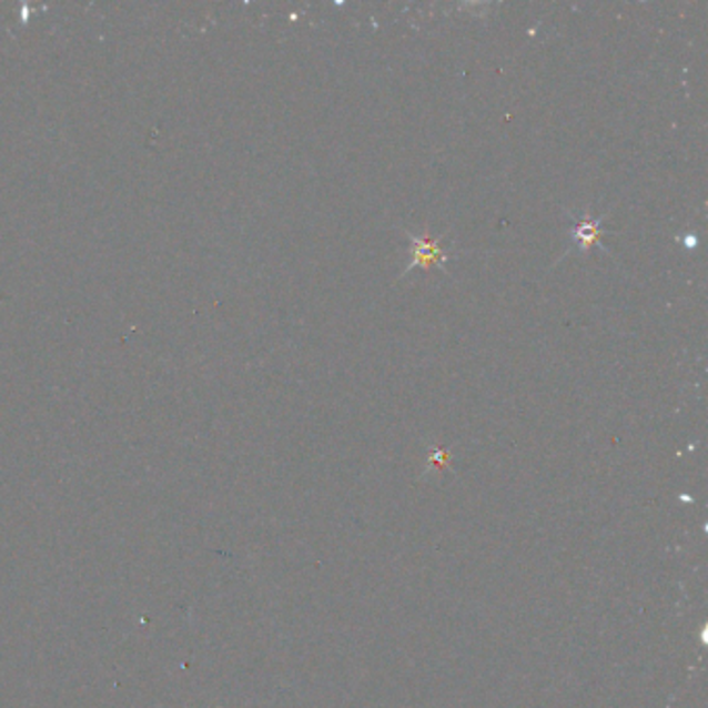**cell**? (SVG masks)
I'll use <instances>...</instances> for the list:
<instances>
[{"label":"cell","instance_id":"obj_1","mask_svg":"<svg viewBox=\"0 0 708 708\" xmlns=\"http://www.w3.org/2000/svg\"><path fill=\"white\" fill-rule=\"evenodd\" d=\"M412 243H414V260H412V264L405 269V273H409V271H414V269H418V266L428 269L431 264H443V262H447V256H445L443 250H441V243L431 242L428 237H412Z\"/></svg>","mask_w":708,"mask_h":708},{"label":"cell","instance_id":"obj_2","mask_svg":"<svg viewBox=\"0 0 708 708\" xmlns=\"http://www.w3.org/2000/svg\"><path fill=\"white\" fill-rule=\"evenodd\" d=\"M603 219L596 221H581L572 229V240L579 243L581 252H588V247H593L603 240V231H600Z\"/></svg>","mask_w":708,"mask_h":708}]
</instances>
